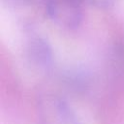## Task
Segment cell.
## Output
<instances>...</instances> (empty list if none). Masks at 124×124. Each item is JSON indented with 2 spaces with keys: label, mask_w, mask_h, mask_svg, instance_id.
Segmentation results:
<instances>
[{
  "label": "cell",
  "mask_w": 124,
  "mask_h": 124,
  "mask_svg": "<svg viewBox=\"0 0 124 124\" xmlns=\"http://www.w3.org/2000/svg\"><path fill=\"white\" fill-rule=\"evenodd\" d=\"M13 1H15L16 3H19V4H27V3L31 2L32 0H13Z\"/></svg>",
  "instance_id": "cell-7"
},
{
  "label": "cell",
  "mask_w": 124,
  "mask_h": 124,
  "mask_svg": "<svg viewBox=\"0 0 124 124\" xmlns=\"http://www.w3.org/2000/svg\"><path fill=\"white\" fill-rule=\"evenodd\" d=\"M65 86L76 94H83L87 92L92 84L91 75L83 69L67 70L62 77Z\"/></svg>",
  "instance_id": "cell-4"
},
{
  "label": "cell",
  "mask_w": 124,
  "mask_h": 124,
  "mask_svg": "<svg viewBox=\"0 0 124 124\" xmlns=\"http://www.w3.org/2000/svg\"><path fill=\"white\" fill-rule=\"evenodd\" d=\"M84 2L92 6H95L99 9H106L112 4L113 0H84Z\"/></svg>",
  "instance_id": "cell-6"
},
{
  "label": "cell",
  "mask_w": 124,
  "mask_h": 124,
  "mask_svg": "<svg viewBox=\"0 0 124 124\" xmlns=\"http://www.w3.org/2000/svg\"><path fill=\"white\" fill-rule=\"evenodd\" d=\"M84 3V0H46V12L56 25L76 29L82 21Z\"/></svg>",
  "instance_id": "cell-2"
},
{
  "label": "cell",
  "mask_w": 124,
  "mask_h": 124,
  "mask_svg": "<svg viewBox=\"0 0 124 124\" xmlns=\"http://www.w3.org/2000/svg\"><path fill=\"white\" fill-rule=\"evenodd\" d=\"M108 70L112 79L119 85H124V43H115L108 56Z\"/></svg>",
  "instance_id": "cell-5"
},
{
  "label": "cell",
  "mask_w": 124,
  "mask_h": 124,
  "mask_svg": "<svg viewBox=\"0 0 124 124\" xmlns=\"http://www.w3.org/2000/svg\"><path fill=\"white\" fill-rule=\"evenodd\" d=\"M26 57L31 67L47 73L53 66V51L48 42L38 35L31 36L26 44Z\"/></svg>",
  "instance_id": "cell-3"
},
{
  "label": "cell",
  "mask_w": 124,
  "mask_h": 124,
  "mask_svg": "<svg viewBox=\"0 0 124 124\" xmlns=\"http://www.w3.org/2000/svg\"><path fill=\"white\" fill-rule=\"evenodd\" d=\"M36 110L40 124H81L66 97L56 91L40 92Z\"/></svg>",
  "instance_id": "cell-1"
}]
</instances>
